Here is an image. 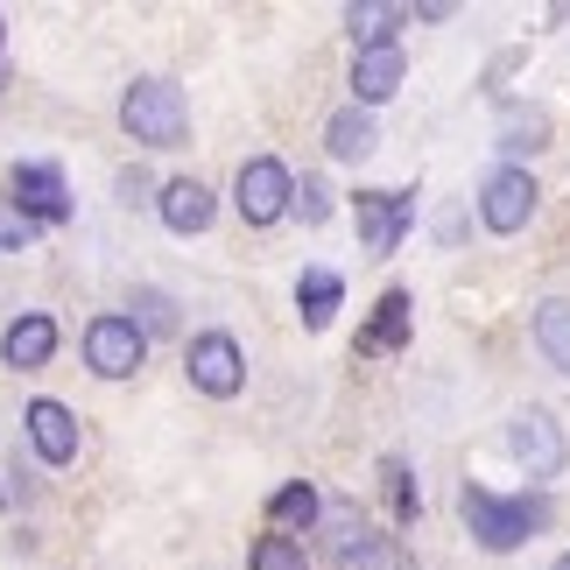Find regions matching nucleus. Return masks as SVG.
<instances>
[{"instance_id": "1", "label": "nucleus", "mask_w": 570, "mask_h": 570, "mask_svg": "<svg viewBox=\"0 0 570 570\" xmlns=\"http://www.w3.org/2000/svg\"><path fill=\"white\" fill-rule=\"evenodd\" d=\"M458 514H465V529L479 550H493V557H508L521 550V542H535L542 529H550V493H487V487H472L465 479V493H458Z\"/></svg>"}, {"instance_id": "2", "label": "nucleus", "mask_w": 570, "mask_h": 570, "mask_svg": "<svg viewBox=\"0 0 570 570\" xmlns=\"http://www.w3.org/2000/svg\"><path fill=\"white\" fill-rule=\"evenodd\" d=\"M120 127H127L141 148H184V141H190L184 85H177V78H135V85H127V99H120Z\"/></svg>"}, {"instance_id": "3", "label": "nucleus", "mask_w": 570, "mask_h": 570, "mask_svg": "<svg viewBox=\"0 0 570 570\" xmlns=\"http://www.w3.org/2000/svg\"><path fill=\"white\" fill-rule=\"evenodd\" d=\"M148 360V332L135 317H120V311H106L85 324V366H92L99 381H127L135 366Z\"/></svg>"}, {"instance_id": "4", "label": "nucleus", "mask_w": 570, "mask_h": 570, "mask_svg": "<svg viewBox=\"0 0 570 570\" xmlns=\"http://www.w3.org/2000/svg\"><path fill=\"white\" fill-rule=\"evenodd\" d=\"M289 205H296V177H289L275 156L239 163V177H233V212L247 218V226H275Z\"/></svg>"}, {"instance_id": "5", "label": "nucleus", "mask_w": 570, "mask_h": 570, "mask_svg": "<svg viewBox=\"0 0 570 570\" xmlns=\"http://www.w3.org/2000/svg\"><path fill=\"white\" fill-rule=\"evenodd\" d=\"M184 374L197 394H212V402H226V394H239V381H247V353H239L233 332H197L184 345Z\"/></svg>"}, {"instance_id": "6", "label": "nucleus", "mask_w": 570, "mask_h": 570, "mask_svg": "<svg viewBox=\"0 0 570 570\" xmlns=\"http://www.w3.org/2000/svg\"><path fill=\"white\" fill-rule=\"evenodd\" d=\"M508 451H514V465L529 472V479H557V472H563V458H570L563 423H557L550 409H521L514 423H508Z\"/></svg>"}, {"instance_id": "7", "label": "nucleus", "mask_w": 570, "mask_h": 570, "mask_svg": "<svg viewBox=\"0 0 570 570\" xmlns=\"http://www.w3.org/2000/svg\"><path fill=\"white\" fill-rule=\"evenodd\" d=\"M535 177L521 163H500L493 177H487V190H479V218H487V233H521L535 218Z\"/></svg>"}, {"instance_id": "8", "label": "nucleus", "mask_w": 570, "mask_h": 570, "mask_svg": "<svg viewBox=\"0 0 570 570\" xmlns=\"http://www.w3.org/2000/svg\"><path fill=\"white\" fill-rule=\"evenodd\" d=\"M14 205L36 218V226H63L71 218V184H63L57 163H14Z\"/></svg>"}, {"instance_id": "9", "label": "nucleus", "mask_w": 570, "mask_h": 570, "mask_svg": "<svg viewBox=\"0 0 570 570\" xmlns=\"http://www.w3.org/2000/svg\"><path fill=\"white\" fill-rule=\"evenodd\" d=\"M360 239H366V254H394L402 247V233H409V218H415V197L409 190H360Z\"/></svg>"}, {"instance_id": "10", "label": "nucleus", "mask_w": 570, "mask_h": 570, "mask_svg": "<svg viewBox=\"0 0 570 570\" xmlns=\"http://www.w3.org/2000/svg\"><path fill=\"white\" fill-rule=\"evenodd\" d=\"M21 423H29V444H36L42 465H71V458H78V415L63 409V402H50V394H42V402H29V415H21Z\"/></svg>"}, {"instance_id": "11", "label": "nucleus", "mask_w": 570, "mask_h": 570, "mask_svg": "<svg viewBox=\"0 0 570 570\" xmlns=\"http://www.w3.org/2000/svg\"><path fill=\"white\" fill-rule=\"evenodd\" d=\"M268 521H275V535H311V529H324V493L311 487V479H289V487H275L268 493Z\"/></svg>"}, {"instance_id": "12", "label": "nucleus", "mask_w": 570, "mask_h": 570, "mask_svg": "<svg viewBox=\"0 0 570 570\" xmlns=\"http://www.w3.org/2000/svg\"><path fill=\"white\" fill-rule=\"evenodd\" d=\"M402 42H387V50H360L353 57V106H381L402 92Z\"/></svg>"}, {"instance_id": "13", "label": "nucleus", "mask_w": 570, "mask_h": 570, "mask_svg": "<svg viewBox=\"0 0 570 570\" xmlns=\"http://www.w3.org/2000/svg\"><path fill=\"white\" fill-rule=\"evenodd\" d=\"M156 212H163V226H169V233H205L218 205H212V190L197 184V177H169L163 197H156Z\"/></svg>"}, {"instance_id": "14", "label": "nucleus", "mask_w": 570, "mask_h": 570, "mask_svg": "<svg viewBox=\"0 0 570 570\" xmlns=\"http://www.w3.org/2000/svg\"><path fill=\"white\" fill-rule=\"evenodd\" d=\"M50 353H57V324L42 317V311L14 317V324H8V338H0V360H8V366H21V374L50 366Z\"/></svg>"}, {"instance_id": "15", "label": "nucleus", "mask_w": 570, "mask_h": 570, "mask_svg": "<svg viewBox=\"0 0 570 570\" xmlns=\"http://www.w3.org/2000/svg\"><path fill=\"white\" fill-rule=\"evenodd\" d=\"M409 8H394V0H353V8H345V36L360 42V50H387L394 36L409 29Z\"/></svg>"}, {"instance_id": "16", "label": "nucleus", "mask_w": 570, "mask_h": 570, "mask_svg": "<svg viewBox=\"0 0 570 570\" xmlns=\"http://www.w3.org/2000/svg\"><path fill=\"white\" fill-rule=\"evenodd\" d=\"M402 345H409V289H387V296L374 303V324L360 332L353 353L374 360V353H402Z\"/></svg>"}, {"instance_id": "17", "label": "nucleus", "mask_w": 570, "mask_h": 570, "mask_svg": "<svg viewBox=\"0 0 570 570\" xmlns=\"http://www.w3.org/2000/svg\"><path fill=\"white\" fill-rule=\"evenodd\" d=\"M374 114L366 106H338L332 120H324V148H332L338 163H360V156H374Z\"/></svg>"}, {"instance_id": "18", "label": "nucleus", "mask_w": 570, "mask_h": 570, "mask_svg": "<svg viewBox=\"0 0 570 570\" xmlns=\"http://www.w3.org/2000/svg\"><path fill=\"white\" fill-rule=\"evenodd\" d=\"M338 303H345V282H338L332 268H303V282H296V311H303V324H311V332H324V324L338 317Z\"/></svg>"}, {"instance_id": "19", "label": "nucleus", "mask_w": 570, "mask_h": 570, "mask_svg": "<svg viewBox=\"0 0 570 570\" xmlns=\"http://www.w3.org/2000/svg\"><path fill=\"white\" fill-rule=\"evenodd\" d=\"M500 148L508 156H542L550 148V114L542 106H500Z\"/></svg>"}, {"instance_id": "20", "label": "nucleus", "mask_w": 570, "mask_h": 570, "mask_svg": "<svg viewBox=\"0 0 570 570\" xmlns=\"http://www.w3.org/2000/svg\"><path fill=\"white\" fill-rule=\"evenodd\" d=\"M332 563H338V570H415V557L402 550V542H394V535H374V529H366L360 542H345V550H332Z\"/></svg>"}, {"instance_id": "21", "label": "nucleus", "mask_w": 570, "mask_h": 570, "mask_svg": "<svg viewBox=\"0 0 570 570\" xmlns=\"http://www.w3.org/2000/svg\"><path fill=\"white\" fill-rule=\"evenodd\" d=\"M535 353L557 366V374H570V296H550L535 311Z\"/></svg>"}, {"instance_id": "22", "label": "nucleus", "mask_w": 570, "mask_h": 570, "mask_svg": "<svg viewBox=\"0 0 570 570\" xmlns=\"http://www.w3.org/2000/svg\"><path fill=\"white\" fill-rule=\"evenodd\" d=\"M247 570H311V557H303L296 535H261L247 550Z\"/></svg>"}, {"instance_id": "23", "label": "nucleus", "mask_w": 570, "mask_h": 570, "mask_svg": "<svg viewBox=\"0 0 570 570\" xmlns=\"http://www.w3.org/2000/svg\"><path fill=\"white\" fill-rule=\"evenodd\" d=\"M381 479H387V514L394 521H402V529H409V521H415V479H409V458H381Z\"/></svg>"}, {"instance_id": "24", "label": "nucleus", "mask_w": 570, "mask_h": 570, "mask_svg": "<svg viewBox=\"0 0 570 570\" xmlns=\"http://www.w3.org/2000/svg\"><path fill=\"white\" fill-rule=\"evenodd\" d=\"M42 226H36V218L29 212H21L14 205V197H0V254H21V247H29V239H36Z\"/></svg>"}, {"instance_id": "25", "label": "nucleus", "mask_w": 570, "mask_h": 570, "mask_svg": "<svg viewBox=\"0 0 570 570\" xmlns=\"http://www.w3.org/2000/svg\"><path fill=\"white\" fill-rule=\"evenodd\" d=\"M296 218H303V226H324V218H332V184H324V177H303L296 184V205H289Z\"/></svg>"}, {"instance_id": "26", "label": "nucleus", "mask_w": 570, "mask_h": 570, "mask_svg": "<svg viewBox=\"0 0 570 570\" xmlns=\"http://www.w3.org/2000/svg\"><path fill=\"white\" fill-rule=\"evenodd\" d=\"M135 324H141V332H177V303H169L163 289H135Z\"/></svg>"}, {"instance_id": "27", "label": "nucleus", "mask_w": 570, "mask_h": 570, "mask_svg": "<svg viewBox=\"0 0 570 570\" xmlns=\"http://www.w3.org/2000/svg\"><path fill=\"white\" fill-rule=\"evenodd\" d=\"M148 190H156V184H148V169H120V197H127V205H156Z\"/></svg>"}, {"instance_id": "28", "label": "nucleus", "mask_w": 570, "mask_h": 570, "mask_svg": "<svg viewBox=\"0 0 570 570\" xmlns=\"http://www.w3.org/2000/svg\"><path fill=\"white\" fill-rule=\"evenodd\" d=\"M550 570H570V550H563V557H557V563H550Z\"/></svg>"}, {"instance_id": "29", "label": "nucleus", "mask_w": 570, "mask_h": 570, "mask_svg": "<svg viewBox=\"0 0 570 570\" xmlns=\"http://www.w3.org/2000/svg\"><path fill=\"white\" fill-rule=\"evenodd\" d=\"M0 36H8V29H0Z\"/></svg>"}]
</instances>
